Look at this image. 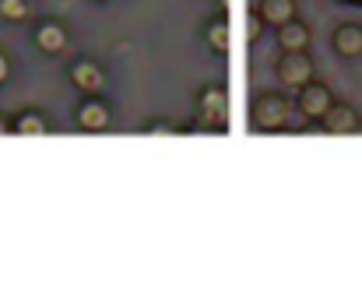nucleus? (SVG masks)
Masks as SVG:
<instances>
[{"mask_svg":"<svg viewBox=\"0 0 362 295\" xmlns=\"http://www.w3.org/2000/svg\"><path fill=\"white\" fill-rule=\"evenodd\" d=\"M288 99L278 95V92H260L253 99V109H250V120L260 134H271V131H285L288 124Z\"/></svg>","mask_w":362,"mask_h":295,"instance_id":"nucleus-1","label":"nucleus"},{"mask_svg":"<svg viewBox=\"0 0 362 295\" xmlns=\"http://www.w3.org/2000/svg\"><path fill=\"white\" fill-rule=\"evenodd\" d=\"M197 116H201L208 127L226 131V127H229V92H226L222 85H204L201 95H197Z\"/></svg>","mask_w":362,"mask_h":295,"instance_id":"nucleus-2","label":"nucleus"},{"mask_svg":"<svg viewBox=\"0 0 362 295\" xmlns=\"http://www.w3.org/2000/svg\"><path fill=\"white\" fill-rule=\"evenodd\" d=\"M274 74L285 88H303L306 81H313V60L306 49H296V53H281L274 60Z\"/></svg>","mask_w":362,"mask_h":295,"instance_id":"nucleus-3","label":"nucleus"},{"mask_svg":"<svg viewBox=\"0 0 362 295\" xmlns=\"http://www.w3.org/2000/svg\"><path fill=\"white\" fill-rule=\"evenodd\" d=\"M299 95H296V109L306 116V120H317L320 124V116L331 109V102H334V92L327 88V85H320V81H306L303 88H296Z\"/></svg>","mask_w":362,"mask_h":295,"instance_id":"nucleus-4","label":"nucleus"},{"mask_svg":"<svg viewBox=\"0 0 362 295\" xmlns=\"http://www.w3.org/2000/svg\"><path fill=\"white\" fill-rule=\"evenodd\" d=\"M67 81L78 88V92H85V95H103L106 92V67H99L95 60H74L71 67H67Z\"/></svg>","mask_w":362,"mask_h":295,"instance_id":"nucleus-5","label":"nucleus"},{"mask_svg":"<svg viewBox=\"0 0 362 295\" xmlns=\"http://www.w3.org/2000/svg\"><path fill=\"white\" fill-rule=\"evenodd\" d=\"M74 116H78V127L88 131V134H106V131L113 127V109H110L106 99H99V95H85Z\"/></svg>","mask_w":362,"mask_h":295,"instance_id":"nucleus-6","label":"nucleus"},{"mask_svg":"<svg viewBox=\"0 0 362 295\" xmlns=\"http://www.w3.org/2000/svg\"><path fill=\"white\" fill-rule=\"evenodd\" d=\"M331 49H334L341 60H359L362 56V25L359 21H341V25L331 32Z\"/></svg>","mask_w":362,"mask_h":295,"instance_id":"nucleus-7","label":"nucleus"},{"mask_svg":"<svg viewBox=\"0 0 362 295\" xmlns=\"http://www.w3.org/2000/svg\"><path fill=\"white\" fill-rule=\"evenodd\" d=\"M320 124H324V131H327V134L345 138V134H356V131H359L362 120H359V113H356L349 102H338V99H334V102H331V109L320 116Z\"/></svg>","mask_w":362,"mask_h":295,"instance_id":"nucleus-8","label":"nucleus"},{"mask_svg":"<svg viewBox=\"0 0 362 295\" xmlns=\"http://www.w3.org/2000/svg\"><path fill=\"white\" fill-rule=\"evenodd\" d=\"M310 39H313V32H310V25L299 21V18H292V21H285L281 28H274V42H278L281 53L310 49Z\"/></svg>","mask_w":362,"mask_h":295,"instance_id":"nucleus-9","label":"nucleus"},{"mask_svg":"<svg viewBox=\"0 0 362 295\" xmlns=\"http://www.w3.org/2000/svg\"><path fill=\"white\" fill-rule=\"evenodd\" d=\"M204 39H208V49H211L215 56H229V53H233V21H229L226 14L211 18L208 28H204Z\"/></svg>","mask_w":362,"mask_h":295,"instance_id":"nucleus-10","label":"nucleus"},{"mask_svg":"<svg viewBox=\"0 0 362 295\" xmlns=\"http://www.w3.org/2000/svg\"><path fill=\"white\" fill-rule=\"evenodd\" d=\"M296 11H299L296 0H260V4H257V18H260L267 28H281L285 21L299 18Z\"/></svg>","mask_w":362,"mask_h":295,"instance_id":"nucleus-11","label":"nucleus"},{"mask_svg":"<svg viewBox=\"0 0 362 295\" xmlns=\"http://www.w3.org/2000/svg\"><path fill=\"white\" fill-rule=\"evenodd\" d=\"M35 46H39L42 53H49V56L64 53V49H67V28H64L60 21H42V25L35 28Z\"/></svg>","mask_w":362,"mask_h":295,"instance_id":"nucleus-12","label":"nucleus"},{"mask_svg":"<svg viewBox=\"0 0 362 295\" xmlns=\"http://www.w3.org/2000/svg\"><path fill=\"white\" fill-rule=\"evenodd\" d=\"M11 131H14V134H35V138H42V134H49V120L39 116V113H21Z\"/></svg>","mask_w":362,"mask_h":295,"instance_id":"nucleus-13","label":"nucleus"},{"mask_svg":"<svg viewBox=\"0 0 362 295\" xmlns=\"http://www.w3.org/2000/svg\"><path fill=\"white\" fill-rule=\"evenodd\" d=\"M0 18L4 21H25L28 18V0H0Z\"/></svg>","mask_w":362,"mask_h":295,"instance_id":"nucleus-14","label":"nucleus"},{"mask_svg":"<svg viewBox=\"0 0 362 295\" xmlns=\"http://www.w3.org/2000/svg\"><path fill=\"white\" fill-rule=\"evenodd\" d=\"M169 134H176V127H169L165 120L155 124V127H148V138H169Z\"/></svg>","mask_w":362,"mask_h":295,"instance_id":"nucleus-15","label":"nucleus"},{"mask_svg":"<svg viewBox=\"0 0 362 295\" xmlns=\"http://www.w3.org/2000/svg\"><path fill=\"white\" fill-rule=\"evenodd\" d=\"M7 78H11V64H7V56L0 53V85H4Z\"/></svg>","mask_w":362,"mask_h":295,"instance_id":"nucleus-16","label":"nucleus"},{"mask_svg":"<svg viewBox=\"0 0 362 295\" xmlns=\"http://www.w3.org/2000/svg\"><path fill=\"white\" fill-rule=\"evenodd\" d=\"M341 4H352V7H362V0H341Z\"/></svg>","mask_w":362,"mask_h":295,"instance_id":"nucleus-17","label":"nucleus"},{"mask_svg":"<svg viewBox=\"0 0 362 295\" xmlns=\"http://www.w3.org/2000/svg\"><path fill=\"white\" fill-rule=\"evenodd\" d=\"M0 134H7V124H4V116H0Z\"/></svg>","mask_w":362,"mask_h":295,"instance_id":"nucleus-18","label":"nucleus"},{"mask_svg":"<svg viewBox=\"0 0 362 295\" xmlns=\"http://www.w3.org/2000/svg\"><path fill=\"white\" fill-rule=\"evenodd\" d=\"M99 4H106V0H99Z\"/></svg>","mask_w":362,"mask_h":295,"instance_id":"nucleus-19","label":"nucleus"}]
</instances>
